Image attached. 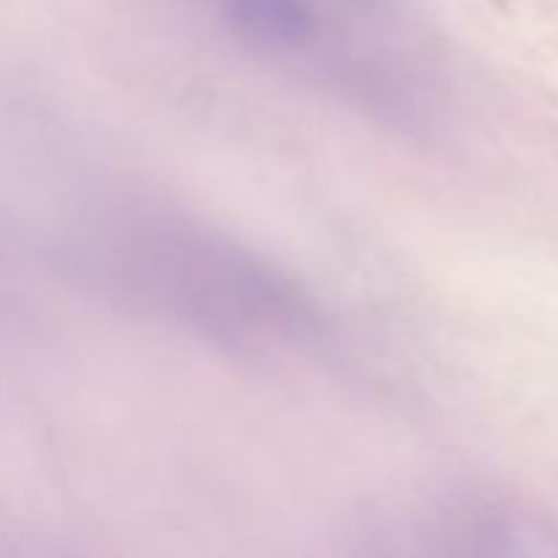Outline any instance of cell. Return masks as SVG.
Instances as JSON below:
<instances>
[{"mask_svg": "<svg viewBox=\"0 0 558 558\" xmlns=\"http://www.w3.org/2000/svg\"><path fill=\"white\" fill-rule=\"evenodd\" d=\"M232 11L245 31L278 47L300 44L314 31V20L300 0H232Z\"/></svg>", "mask_w": 558, "mask_h": 558, "instance_id": "1", "label": "cell"}]
</instances>
